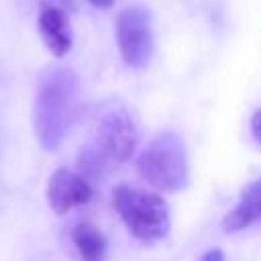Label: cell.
<instances>
[{
	"label": "cell",
	"instance_id": "3957f363",
	"mask_svg": "<svg viewBox=\"0 0 261 261\" xmlns=\"http://www.w3.org/2000/svg\"><path fill=\"white\" fill-rule=\"evenodd\" d=\"M112 206L126 230L141 243L153 245L169 232V210L157 192L120 184L112 192Z\"/></svg>",
	"mask_w": 261,
	"mask_h": 261
},
{
	"label": "cell",
	"instance_id": "8992f818",
	"mask_svg": "<svg viewBox=\"0 0 261 261\" xmlns=\"http://www.w3.org/2000/svg\"><path fill=\"white\" fill-rule=\"evenodd\" d=\"M90 200L92 186L86 177L69 167H59L51 173L47 184V202L55 214H67L75 206H84Z\"/></svg>",
	"mask_w": 261,
	"mask_h": 261
},
{
	"label": "cell",
	"instance_id": "9c48e42d",
	"mask_svg": "<svg viewBox=\"0 0 261 261\" xmlns=\"http://www.w3.org/2000/svg\"><path fill=\"white\" fill-rule=\"evenodd\" d=\"M73 245L82 261H104L106 259V239L92 222H77L71 232Z\"/></svg>",
	"mask_w": 261,
	"mask_h": 261
},
{
	"label": "cell",
	"instance_id": "277c9868",
	"mask_svg": "<svg viewBox=\"0 0 261 261\" xmlns=\"http://www.w3.org/2000/svg\"><path fill=\"white\" fill-rule=\"evenodd\" d=\"M141 177L161 192H177L186 188L190 167L184 141L173 133L157 135L137 159Z\"/></svg>",
	"mask_w": 261,
	"mask_h": 261
},
{
	"label": "cell",
	"instance_id": "5b68a950",
	"mask_svg": "<svg viewBox=\"0 0 261 261\" xmlns=\"http://www.w3.org/2000/svg\"><path fill=\"white\" fill-rule=\"evenodd\" d=\"M116 43L120 49V57L128 67L141 69L149 63L153 55V31L151 14L147 8L133 4L118 12Z\"/></svg>",
	"mask_w": 261,
	"mask_h": 261
},
{
	"label": "cell",
	"instance_id": "7c38bea8",
	"mask_svg": "<svg viewBox=\"0 0 261 261\" xmlns=\"http://www.w3.org/2000/svg\"><path fill=\"white\" fill-rule=\"evenodd\" d=\"M200 261H224V253L220 249H210L200 257Z\"/></svg>",
	"mask_w": 261,
	"mask_h": 261
},
{
	"label": "cell",
	"instance_id": "52a82bcc",
	"mask_svg": "<svg viewBox=\"0 0 261 261\" xmlns=\"http://www.w3.org/2000/svg\"><path fill=\"white\" fill-rule=\"evenodd\" d=\"M39 35L45 47L55 55L63 57L71 49V31L67 12L53 6H43L39 12Z\"/></svg>",
	"mask_w": 261,
	"mask_h": 261
},
{
	"label": "cell",
	"instance_id": "8fae6325",
	"mask_svg": "<svg viewBox=\"0 0 261 261\" xmlns=\"http://www.w3.org/2000/svg\"><path fill=\"white\" fill-rule=\"evenodd\" d=\"M251 130H253V137L261 143V110H257L251 118Z\"/></svg>",
	"mask_w": 261,
	"mask_h": 261
},
{
	"label": "cell",
	"instance_id": "6da1fadb",
	"mask_svg": "<svg viewBox=\"0 0 261 261\" xmlns=\"http://www.w3.org/2000/svg\"><path fill=\"white\" fill-rule=\"evenodd\" d=\"M77 112V77L67 67L47 69L35 98V133L45 151H55L67 137Z\"/></svg>",
	"mask_w": 261,
	"mask_h": 261
},
{
	"label": "cell",
	"instance_id": "30bf717a",
	"mask_svg": "<svg viewBox=\"0 0 261 261\" xmlns=\"http://www.w3.org/2000/svg\"><path fill=\"white\" fill-rule=\"evenodd\" d=\"M43 6H53V8H61V10H75V2L73 0H49Z\"/></svg>",
	"mask_w": 261,
	"mask_h": 261
},
{
	"label": "cell",
	"instance_id": "7a4b0ae2",
	"mask_svg": "<svg viewBox=\"0 0 261 261\" xmlns=\"http://www.w3.org/2000/svg\"><path fill=\"white\" fill-rule=\"evenodd\" d=\"M137 145V126L126 108H112L102 114L94 137L82 147L77 157L80 175L100 179L112 167L124 163Z\"/></svg>",
	"mask_w": 261,
	"mask_h": 261
},
{
	"label": "cell",
	"instance_id": "ba28073f",
	"mask_svg": "<svg viewBox=\"0 0 261 261\" xmlns=\"http://www.w3.org/2000/svg\"><path fill=\"white\" fill-rule=\"evenodd\" d=\"M259 222H261V179H255L241 192L239 204L222 218V230L239 232Z\"/></svg>",
	"mask_w": 261,
	"mask_h": 261
},
{
	"label": "cell",
	"instance_id": "4fadbf2b",
	"mask_svg": "<svg viewBox=\"0 0 261 261\" xmlns=\"http://www.w3.org/2000/svg\"><path fill=\"white\" fill-rule=\"evenodd\" d=\"M94 8H100V10H108V8H112L114 4H116V0H88Z\"/></svg>",
	"mask_w": 261,
	"mask_h": 261
}]
</instances>
